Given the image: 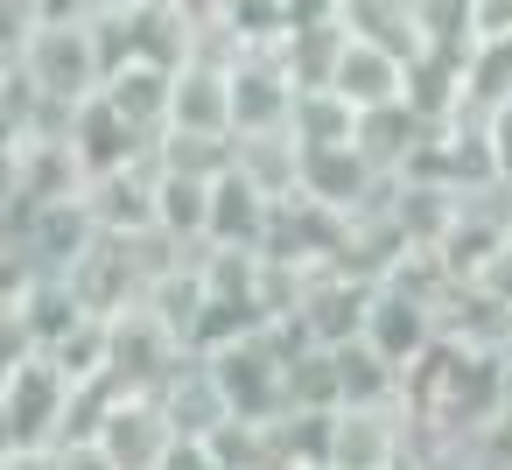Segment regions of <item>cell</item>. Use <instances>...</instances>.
I'll return each instance as SVG.
<instances>
[{"instance_id": "1", "label": "cell", "mask_w": 512, "mask_h": 470, "mask_svg": "<svg viewBox=\"0 0 512 470\" xmlns=\"http://www.w3.org/2000/svg\"><path fill=\"white\" fill-rule=\"evenodd\" d=\"M15 64H22V78H29L43 99H57V106H78V99H92V92L106 85V57H99L92 22H36Z\"/></svg>"}, {"instance_id": "2", "label": "cell", "mask_w": 512, "mask_h": 470, "mask_svg": "<svg viewBox=\"0 0 512 470\" xmlns=\"http://www.w3.org/2000/svg\"><path fill=\"white\" fill-rule=\"evenodd\" d=\"M400 456H407V407L400 400L330 407V435H323L330 470H400Z\"/></svg>"}, {"instance_id": "3", "label": "cell", "mask_w": 512, "mask_h": 470, "mask_svg": "<svg viewBox=\"0 0 512 470\" xmlns=\"http://www.w3.org/2000/svg\"><path fill=\"white\" fill-rule=\"evenodd\" d=\"M92 442L106 449V463L113 470H162V456H169V442H176V428H169V414H162V400L155 393H120L99 421H92Z\"/></svg>"}, {"instance_id": "4", "label": "cell", "mask_w": 512, "mask_h": 470, "mask_svg": "<svg viewBox=\"0 0 512 470\" xmlns=\"http://www.w3.org/2000/svg\"><path fill=\"white\" fill-rule=\"evenodd\" d=\"M92 246H99V225H92L85 197H50V204L22 211V253L36 260V274H71Z\"/></svg>"}, {"instance_id": "5", "label": "cell", "mask_w": 512, "mask_h": 470, "mask_svg": "<svg viewBox=\"0 0 512 470\" xmlns=\"http://www.w3.org/2000/svg\"><path fill=\"white\" fill-rule=\"evenodd\" d=\"M379 176L386 169H372L351 141H330V148H295V190L309 197V204H323V211H358L372 190H379Z\"/></svg>"}, {"instance_id": "6", "label": "cell", "mask_w": 512, "mask_h": 470, "mask_svg": "<svg viewBox=\"0 0 512 470\" xmlns=\"http://www.w3.org/2000/svg\"><path fill=\"white\" fill-rule=\"evenodd\" d=\"M386 365H414L428 344H435V309L421 302V295H407V288H393V281H372V302H365V330H358Z\"/></svg>"}, {"instance_id": "7", "label": "cell", "mask_w": 512, "mask_h": 470, "mask_svg": "<svg viewBox=\"0 0 512 470\" xmlns=\"http://www.w3.org/2000/svg\"><path fill=\"white\" fill-rule=\"evenodd\" d=\"M351 113H365V106H386V99H400V85H407V57H393V50H379V43H358V36H344L337 43V57H330V78H323Z\"/></svg>"}, {"instance_id": "8", "label": "cell", "mask_w": 512, "mask_h": 470, "mask_svg": "<svg viewBox=\"0 0 512 470\" xmlns=\"http://www.w3.org/2000/svg\"><path fill=\"white\" fill-rule=\"evenodd\" d=\"M169 78H176V64H148V57H127V64H113L106 71V85H99V99L141 134V141H155L162 127H169Z\"/></svg>"}, {"instance_id": "9", "label": "cell", "mask_w": 512, "mask_h": 470, "mask_svg": "<svg viewBox=\"0 0 512 470\" xmlns=\"http://www.w3.org/2000/svg\"><path fill=\"white\" fill-rule=\"evenodd\" d=\"M169 127L176 134H232V85H225V64H197L183 57L176 78H169ZM162 127V134H169Z\"/></svg>"}, {"instance_id": "10", "label": "cell", "mask_w": 512, "mask_h": 470, "mask_svg": "<svg viewBox=\"0 0 512 470\" xmlns=\"http://www.w3.org/2000/svg\"><path fill=\"white\" fill-rule=\"evenodd\" d=\"M421 134H428V120H421L407 99H386V106H365V113H358V127H351V148H358L372 169L400 176V169H407V155L421 148Z\"/></svg>"}, {"instance_id": "11", "label": "cell", "mask_w": 512, "mask_h": 470, "mask_svg": "<svg viewBox=\"0 0 512 470\" xmlns=\"http://www.w3.org/2000/svg\"><path fill=\"white\" fill-rule=\"evenodd\" d=\"M260 225H267V197L225 162L211 176V211H204V246H260Z\"/></svg>"}, {"instance_id": "12", "label": "cell", "mask_w": 512, "mask_h": 470, "mask_svg": "<svg viewBox=\"0 0 512 470\" xmlns=\"http://www.w3.org/2000/svg\"><path fill=\"white\" fill-rule=\"evenodd\" d=\"M232 169L274 204V197H288L295 190V141H288V127H260V134H232Z\"/></svg>"}, {"instance_id": "13", "label": "cell", "mask_w": 512, "mask_h": 470, "mask_svg": "<svg viewBox=\"0 0 512 470\" xmlns=\"http://www.w3.org/2000/svg\"><path fill=\"white\" fill-rule=\"evenodd\" d=\"M330 358H337V407H379V400H400V365H386L365 337L330 344Z\"/></svg>"}, {"instance_id": "14", "label": "cell", "mask_w": 512, "mask_h": 470, "mask_svg": "<svg viewBox=\"0 0 512 470\" xmlns=\"http://www.w3.org/2000/svg\"><path fill=\"white\" fill-rule=\"evenodd\" d=\"M330 15H337V29L358 36V43H379V50H393V57H421L407 0H330Z\"/></svg>"}, {"instance_id": "15", "label": "cell", "mask_w": 512, "mask_h": 470, "mask_svg": "<svg viewBox=\"0 0 512 470\" xmlns=\"http://www.w3.org/2000/svg\"><path fill=\"white\" fill-rule=\"evenodd\" d=\"M288 141L295 148H330V141H351V127H358V113L330 92V85H295V99H288Z\"/></svg>"}, {"instance_id": "16", "label": "cell", "mask_w": 512, "mask_h": 470, "mask_svg": "<svg viewBox=\"0 0 512 470\" xmlns=\"http://www.w3.org/2000/svg\"><path fill=\"white\" fill-rule=\"evenodd\" d=\"M204 211H211V183L204 176H169V169H155V225L183 246H204Z\"/></svg>"}, {"instance_id": "17", "label": "cell", "mask_w": 512, "mask_h": 470, "mask_svg": "<svg viewBox=\"0 0 512 470\" xmlns=\"http://www.w3.org/2000/svg\"><path fill=\"white\" fill-rule=\"evenodd\" d=\"M414 15V43L435 57H463L477 43V0H407Z\"/></svg>"}, {"instance_id": "18", "label": "cell", "mask_w": 512, "mask_h": 470, "mask_svg": "<svg viewBox=\"0 0 512 470\" xmlns=\"http://www.w3.org/2000/svg\"><path fill=\"white\" fill-rule=\"evenodd\" d=\"M477 134H484V155H491V176H498V183H512V99H498V106H484V120H477Z\"/></svg>"}, {"instance_id": "19", "label": "cell", "mask_w": 512, "mask_h": 470, "mask_svg": "<svg viewBox=\"0 0 512 470\" xmlns=\"http://www.w3.org/2000/svg\"><path fill=\"white\" fill-rule=\"evenodd\" d=\"M29 29H36V15H29V0H0V71H8V64L22 57Z\"/></svg>"}, {"instance_id": "20", "label": "cell", "mask_w": 512, "mask_h": 470, "mask_svg": "<svg viewBox=\"0 0 512 470\" xmlns=\"http://www.w3.org/2000/svg\"><path fill=\"white\" fill-rule=\"evenodd\" d=\"M15 211H22V148L0 141V218H15Z\"/></svg>"}, {"instance_id": "21", "label": "cell", "mask_w": 512, "mask_h": 470, "mask_svg": "<svg viewBox=\"0 0 512 470\" xmlns=\"http://www.w3.org/2000/svg\"><path fill=\"white\" fill-rule=\"evenodd\" d=\"M29 15H36V22H85L92 0H29Z\"/></svg>"}, {"instance_id": "22", "label": "cell", "mask_w": 512, "mask_h": 470, "mask_svg": "<svg viewBox=\"0 0 512 470\" xmlns=\"http://www.w3.org/2000/svg\"><path fill=\"white\" fill-rule=\"evenodd\" d=\"M0 470H15V449H8V456H0Z\"/></svg>"}]
</instances>
